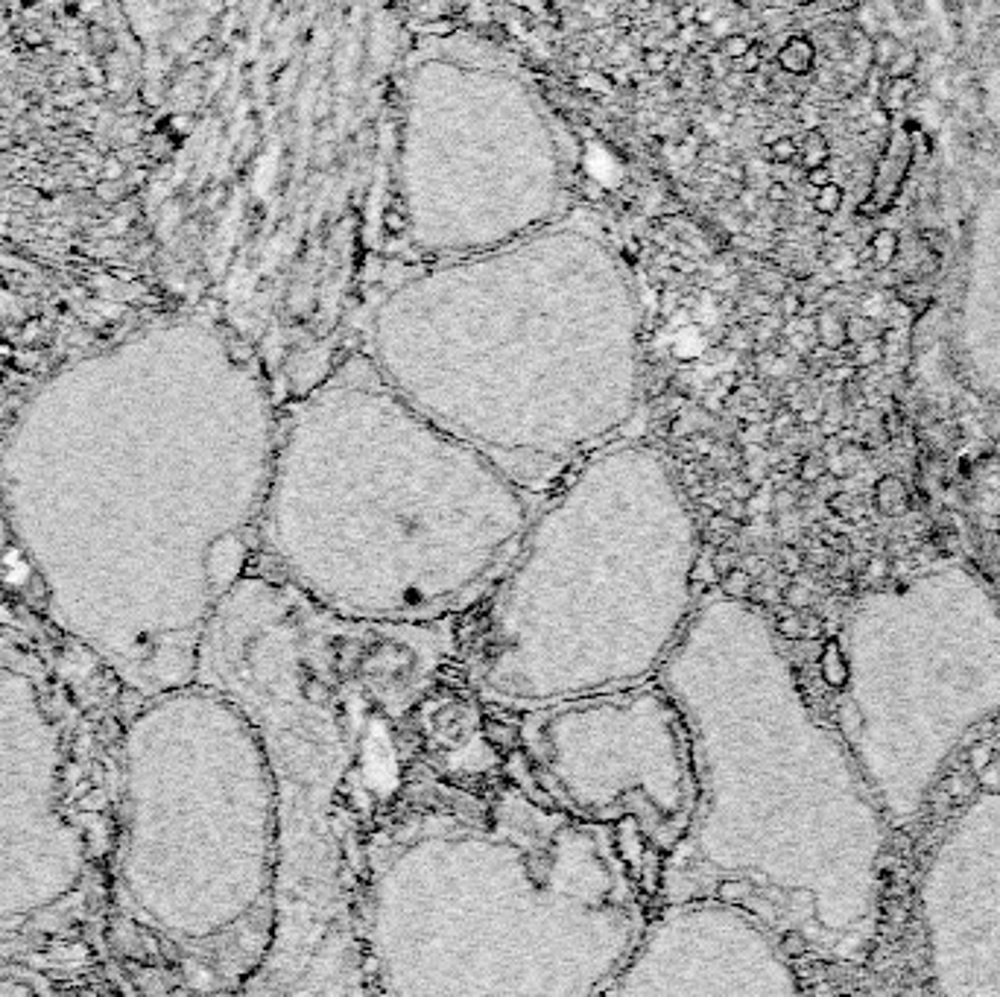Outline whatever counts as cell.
Wrapping results in <instances>:
<instances>
[{
	"label": "cell",
	"instance_id": "cell-1",
	"mask_svg": "<svg viewBox=\"0 0 1000 997\" xmlns=\"http://www.w3.org/2000/svg\"><path fill=\"white\" fill-rule=\"evenodd\" d=\"M451 623L348 620L264 568L211 614L196 682L249 717L278 810L275 930L243 992L366 995L360 854L416 767V708L457 661Z\"/></svg>",
	"mask_w": 1000,
	"mask_h": 997
},
{
	"label": "cell",
	"instance_id": "cell-2",
	"mask_svg": "<svg viewBox=\"0 0 1000 997\" xmlns=\"http://www.w3.org/2000/svg\"><path fill=\"white\" fill-rule=\"evenodd\" d=\"M650 910L612 831L416 761L360 854V974L366 995H606Z\"/></svg>",
	"mask_w": 1000,
	"mask_h": 997
},
{
	"label": "cell",
	"instance_id": "cell-3",
	"mask_svg": "<svg viewBox=\"0 0 1000 997\" xmlns=\"http://www.w3.org/2000/svg\"><path fill=\"white\" fill-rule=\"evenodd\" d=\"M536 506L357 351L278 419L258 556L348 620L442 623L489 594Z\"/></svg>",
	"mask_w": 1000,
	"mask_h": 997
},
{
	"label": "cell",
	"instance_id": "cell-4",
	"mask_svg": "<svg viewBox=\"0 0 1000 997\" xmlns=\"http://www.w3.org/2000/svg\"><path fill=\"white\" fill-rule=\"evenodd\" d=\"M696 568L699 527L673 465L623 436L539 500L454 664L477 702L515 714L650 682L696 609Z\"/></svg>",
	"mask_w": 1000,
	"mask_h": 997
},
{
	"label": "cell",
	"instance_id": "cell-5",
	"mask_svg": "<svg viewBox=\"0 0 1000 997\" xmlns=\"http://www.w3.org/2000/svg\"><path fill=\"white\" fill-rule=\"evenodd\" d=\"M655 682L679 705L696 802L664 857L655 904L714 898L764 921L790 954L822 924L808 881L805 752L819 740L764 614L720 591L691 620Z\"/></svg>",
	"mask_w": 1000,
	"mask_h": 997
},
{
	"label": "cell",
	"instance_id": "cell-6",
	"mask_svg": "<svg viewBox=\"0 0 1000 997\" xmlns=\"http://www.w3.org/2000/svg\"><path fill=\"white\" fill-rule=\"evenodd\" d=\"M179 764L167 769L164 863L144 910L208 989H240L270 954L278 810L249 717L202 682L167 699ZM158 851V854H161Z\"/></svg>",
	"mask_w": 1000,
	"mask_h": 997
},
{
	"label": "cell",
	"instance_id": "cell-7",
	"mask_svg": "<svg viewBox=\"0 0 1000 997\" xmlns=\"http://www.w3.org/2000/svg\"><path fill=\"white\" fill-rule=\"evenodd\" d=\"M515 781L544 805L612 831L653 901L688 831L696 772L688 723L655 679L518 711Z\"/></svg>",
	"mask_w": 1000,
	"mask_h": 997
},
{
	"label": "cell",
	"instance_id": "cell-8",
	"mask_svg": "<svg viewBox=\"0 0 1000 997\" xmlns=\"http://www.w3.org/2000/svg\"><path fill=\"white\" fill-rule=\"evenodd\" d=\"M781 951L764 921L726 901L655 904L606 995H787L799 986Z\"/></svg>",
	"mask_w": 1000,
	"mask_h": 997
},
{
	"label": "cell",
	"instance_id": "cell-9",
	"mask_svg": "<svg viewBox=\"0 0 1000 997\" xmlns=\"http://www.w3.org/2000/svg\"><path fill=\"white\" fill-rule=\"evenodd\" d=\"M913 164V135L910 129H895L886 135V150L878 158V167L872 173V188L866 202L860 205L863 217H881L886 208L898 199V191L910 173Z\"/></svg>",
	"mask_w": 1000,
	"mask_h": 997
},
{
	"label": "cell",
	"instance_id": "cell-10",
	"mask_svg": "<svg viewBox=\"0 0 1000 997\" xmlns=\"http://www.w3.org/2000/svg\"><path fill=\"white\" fill-rule=\"evenodd\" d=\"M775 65L790 77H808L816 65V44L808 36H790L775 53Z\"/></svg>",
	"mask_w": 1000,
	"mask_h": 997
},
{
	"label": "cell",
	"instance_id": "cell-11",
	"mask_svg": "<svg viewBox=\"0 0 1000 997\" xmlns=\"http://www.w3.org/2000/svg\"><path fill=\"white\" fill-rule=\"evenodd\" d=\"M916 85H913V77H886L884 85H881V109H886L889 115L895 112H904L910 106V97H913Z\"/></svg>",
	"mask_w": 1000,
	"mask_h": 997
},
{
	"label": "cell",
	"instance_id": "cell-12",
	"mask_svg": "<svg viewBox=\"0 0 1000 997\" xmlns=\"http://www.w3.org/2000/svg\"><path fill=\"white\" fill-rule=\"evenodd\" d=\"M898 249H901V240H898V234L892 229H878L869 237V246H866L872 264L878 269L892 267L895 258H898Z\"/></svg>",
	"mask_w": 1000,
	"mask_h": 997
},
{
	"label": "cell",
	"instance_id": "cell-13",
	"mask_svg": "<svg viewBox=\"0 0 1000 997\" xmlns=\"http://www.w3.org/2000/svg\"><path fill=\"white\" fill-rule=\"evenodd\" d=\"M828 161H831L828 138H825L819 129H805V135H802V141H799V164H802V170L819 167V164H828Z\"/></svg>",
	"mask_w": 1000,
	"mask_h": 997
},
{
	"label": "cell",
	"instance_id": "cell-14",
	"mask_svg": "<svg viewBox=\"0 0 1000 997\" xmlns=\"http://www.w3.org/2000/svg\"><path fill=\"white\" fill-rule=\"evenodd\" d=\"M816 340L828 348L846 346L848 343L846 319H843L837 310H831V307H828V310H822V313L816 316Z\"/></svg>",
	"mask_w": 1000,
	"mask_h": 997
},
{
	"label": "cell",
	"instance_id": "cell-15",
	"mask_svg": "<svg viewBox=\"0 0 1000 997\" xmlns=\"http://www.w3.org/2000/svg\"><path fill=\"white\" fill-rule=\"evenodd\" d=\"M810 199H813V211H816V214H822V217H834V214L843 208L846 193H843V188H840L837 182H828L825 188H816V193H813Z\"/></svg>",
	"mask_w": 1000,
	"mask_h": 997
},
{
	"label": "cell",
	"instance_id": "cell-16",
	"mask_svg": "<svg viewBox=\"0 0 1000 997\" xmlns=\"http://www.w3.org/2000/svg\"><path fill=\"white\" fill-rule=\"evenodd\" d=\"M919 62H922V56H919V50L916 47H907V44H901V50L895 53V59L886 65L884 71H886V77H913L916 74V68H919Z\"/></svg>",
	"mask_w": 1000,
	"mask_h": 997
},
{
	"label": "cell",
	"instance_id": "cell-17",
	"mask_svg": "<svg viewBox=\"0 0 1000 997\" xmlns=\"http://www.w3.org/2000/svg\"><path fill=\"white\" fill-rule=\"evenodd\" d=\"M764 155H767V161H772V164H793L799 158V141L793 135H778L770 147L764 150Z\"/></svg>",
	"mask_w": 1000,
	"mask_h": 997
},
{
	"label": "cell",
	"instance_id": "cell-18",
	"mask_svg": "<svg viewBox=\"0 0 1000 997\" xmlns=\"http://www.w3.org/2000/svg\"><path fill=\"white\" fill-rule=\"evenodd\" d=\"M901 44H904V41L895 39L892 33H881V36H875V39H872V65L884 71L886 65L895 59V53L901 50Z\"/></svg>",
	"mask_w": 1000,
	"mask_h": 997
},
{
	"label": "cell",
	"instance_id": "cell-19",
	"mask_svg": "<svg viewBox=\"0 0 1000 997\" xmlns=\"http://www.w3.org/2000/svg\"><path fill=\"white\" fill-rule=\"evenodd\" d=\"M720 591L726 597H734V600H746L749 591H752V576L746 574V571H734L731 568L729 574L723 576V582H720Z\"/></svg>",
	"mask_w": 1000,
	"mask_h": 997
},
{
	"label": "cell",
	"instance_id": "cell-20",
	"mask_svg": "<svg viewBox=\"0 0 1000 997\" xmlns=\"http://www.w3.org/2000/svg\"><path fill=\"white\" fill-rule=\"evenodd\" d=\"M761 65H764V53H761V44H752L740 59H734L731 62V74H746V77H752V74H758L761 71Z\"/></svg>",
	"mask_w": 1000,
	"mask_h": 997
},
{
	"label": "cell",
	"instance_id": "cell-21",
	"mask_svg": "<svg viewBox=\"0 0 1000 997\" xmlns=\"http://www.w3.org/2000/svg\"><path fill=\"white\" fill-rule=\"evenodd\" d=\"M846 337L851 340V343H866V340H872V337H878V331H875V322L869 319V316H854V319H846Z\"/></svg>",
	"mask_w": 1000,
	"mask_h": 997
},
{
	"label": "cell",
	"instance_id": "cell-22",
	"mask_svg": "<svg viewBox=\"0 0 1000 997\" xmlns=\"http://www.w3.org/2000/svg\"><path fill=\"white\" fill-rule=\"evenodd\" d=\"M755 281H758V293H767L772 299H778V296L787 290L784 275H781L778 269H761V272L755 275Z\"/></svg>",
	"mask_w": 1000,
	"mask_h": 997
},
{
	"label": "cell",
	"instance_id": "cell-23",
	"mask_svg": "<svg viewBox=\"0 0 1000 997\" xmlns=\"http://www.w3.org/2000/svg\"><path fill=\"white\" fill-rule=\"evenodd\" d=\"M641 65H644L647 74L658 77V74H664L670 68V53L664 47H647L644 56H641Z\"/></svg>",
	"mask_w": 1000,
	"mask_h": 997
},
{
	"label": "cell",
	"instance_id": "cell-24",
	"mask_svg": "<svg viewBox=\"0 0 1000 997\" xmlns=\"http://www.w3.org/2000/svg\"><path fill=\"white\" fill-rule=\"evenodd\" d=\"M337 161H340L337 144H331V141H319V144H313V167H316L319 173L331 170Z\"/></svg>",
	"mask_w": 1000,
	"mask_h": 997
},
{
	"label": "cell",
	"instance_id": "cell-25",
	"mask_svg": "<svg viewBox=\"0 0 1000 997\" xmlns=\"http://www.w3.org/2000/svg\"><path fill=\"white\" fill-rule=\"evenodd\" d=\"M752 44H755V41L749 39V36H743V33H731V36H726V39L720 41L717 47H720V53H723L726 59H731V62H734V59H740V56H743V53H746Z\"/></svg>",
	"mask_w": 1000,
	"mask_h": 997
},
{
	"label": "cell",
	"instance_id": "cell-26",
	"mask_svg": "<svg viewBox=\"0 0 1000 997\" xmlns=\"http://www.w3.org/2000/svg\"><path fill=\"white\" fill-rule=\"evenodd\" d=\"M381 223H384V231L386 234H392V237H398V234H404L407 231V214L398 208V202L395 205H389L384 211V217H381Z\"/></svg>",
	"mask_w": 1000,
	"mask_h": 997
},
{
	"label": "cell",
	"instance_id": "cell-27",
	"mask_svg": "<svg viewBox=\"0 0 1000 997\" xmlns=\"http://www.w3.org/2000/svg\"><path fill=\"white\" fill-rule=\"evenodd\" d=\"M761 24H764L770 33H778V30H787V27L793 24V15H790L787 9H781V6H770V9L761 15Z\"/></svg>",
	"mask_w": 1000,
	"mask_h": 997
},
{
	"label": "cell",
	"instance_id": "cell-28",
	"mask_svg": "<svg viewBox=\"0 0 1000 997\" xmlns=\"http://www.w3.org/2000/svg\"><path fill=\"white\" fill-rule=\"evenodd\" d=\"M734 33V18H729V15H717L708 27H705V36H708V41H720L726 39V36H731Z\"/></svg>",
	"mask_w": 1000,
	"mask_h": 997
},
{
	"label": "cell",
	"instance_id": "cell-29",
	"mask_svg": "<svg viewBox=\"0 0 1000 997\" xmlns=\"http://www.w3.org/2000/svg\"><path fill=\"white\" fill-rule=\"evenodd\" d=\"M375 144H378V129H375L372 123L360 126V132H357V138H354L357 153H375Z\"/></svg>",
	"mask_w": 1000,
	"mask_h": 997
},
{
	"label": "cell",
	"instance_id": "cell-30",
	"mask_svg": "<svg viewBox=\"0 0 1000 997\" xmlns=\"http://www.w3.org/2000/svg\"><path fill=\"white\" fill-rule=\"evenodd\" d=\"M878 360H881V340H878V337L860 343V348H857V363L872 366V363H878Z\"/></svg>",
	"mask_w": 1000,
	"mask_h": 997
},
{
	"label": "cell",
	"instance_id": "cell-31",
	"mask_svg": "<svg viewBox=\"0 0 1000 997\" xmlns=\"http://www.w3.org/2000/svg\"><path fill=\"white\" fill-rule=\"evenodd\" d=\"M805 182H808V188H825L828 182H834V176H831V167L828 164H819V167H810V170H805Z\"/></svg>",
	"mask_w": 1000,
	"mask_h": 997
},
{
	"label": "cell",
	"instance_id": "cell-32",
	"mask_svg": "<svg viewBox=\"0 0 1000 997\" xmlns=\"http://www.w3.org/2000/svg\"><path fill=\"white\" fill-rule=\"evenodd\" d=\"M422 30L424 33H430V36L445 39V36H451V33L457 30V21H451V18H430V21H424Z\"/></svg>",
	"mask_w": 1000,
	"mask_h": 997
},
{
	"label": "cell",
	"instance_id": "cell-33",
	"mask_svg": "<svg viewBox=\"0 0 1000 997\" xmlns=\"http://www.w3.org/2000/svg\"><path fill=\"white\" fill-rule=\"evenodd\" d=\"M778 305H781V313H784L787 319H793V316H799V313H802L805 302H802V296H799V293H790V290H784V293L778 296Z\"/></svg>",
	"mask_w": 1000,
	"mask_h": 997
},
{
	"label": "cell",
	"instance_id": "cell-34",
	"mask_svg": "<svg viewBox=\"0 0 1000 997\" xmlns=\"http://www.w3.org/2000/svg\"><path fill=\"white\" fill-rule=\"evenodd\" d=\"M764 196H767V202H770V205H787L793 193H790V185H787V182H775V179H772L770 188H767V193H764Z\"/></svg>",
	"mask_w": 1000,
	"mask_h": 997
},
{
	"label": "cell",
	"instance_id": "cell-35",
	"mask_svg": "<svg viewBox=\"0 0 1000 997\" xmlns=\"http://www.w3.org/2000/svg\"><path fill=\"white\" fill-rule=\"evenodd\" d=\"M796 117L802 120V126H805V129H819V123H822V112H819L816 106H810V103H799Z\"/></svg>",
	"mask_w": 1000,
	"mask_h": 997
},
{
	"label": "cell",
	"instance_id": "cell-36",
	"mask_svg": "<svg viewBox=\"0 0 1000 997\" xmlns=\"http://www.w3.org/2000/svg\"><path fill=\"white\" fill-rule=\"evenodd\" d=\"M696 12H699V3H693V0H682L676 9H673V15H676V21H679V27H685V24H693L696 21Z\"/></svg>",
	"mask_w": 1000,
	"mask_h": 997
},
{
	"label": "cell",
	"instance_id": "cell-37",
	"mask_svg": "<svg viewBox=\"0 0 1000 997\" xmlns=\"http://www.w3.org/2000/svg\"><path fill=\"white\" fill-rule=\"evenodd\" d=\"M334 112V97L328 94V91H322L319 97H316V106H313V120H328V115Z\"/></svg>",
	"mask_w": 1000,
	"mask_h": 997
},
{
	"label": "cell",
	"instance_id": "cell-38",
	"mask_svg": "<svg viewBox=\"0 0 1000 997\" xmlns=\"http://www.w3.org/2000/svg\"><path fill=\"white\" fill-rule=\"evenodd\" d=\"M588 24H591V21H588V15H585V12H574V15H568V18H565V30H571V33H582Z\"/></svg>",
	"mask_w": 1000,
	"mask_h": 997
},
{
	"label": "cell",
	"instance_id": "cell-39",
	"mask_svg": "<svg viewBox=\"0 0 1000 997\" xmlns=\"http://www.w3.org/2000/svg\"><path fill=\"white\" fill-rule=\"evenodd\" d=\"M898 9H901L904 18H919V12H922V0H898Z\"/></svg>",
	"mask_w": 1000,
	"mask_h": 997
},
{
	"label": "cell",
	"instance_id": "cell-40",
	"mask_svg": "<svg viewBox=\"0 0 1000 997\" xmlns=\"http://www.w3.org/2000/svg\"><path fill=\"white\" fill-rule=\"evenodd\" d=\"M103 167H106V170H103L106 179H120V176H123V164H120V158H109Z\"/></svg>",
	"mask_w": 1000,
	"mask_h": 997
},
{
	"label": "cell",
	"instance_id": "cell-41",
	"mask_svg": "<svg viewBox=\"0 0 1000 997\" xmlns=\"http://www.w3.org/2000/svg\"><path fill=\"white\" fill-rule=\"evenodd\" d=\"M834 12H854L860 6V0H825Z\"/></svg>",
	"mask_w": 1000,
	"mask_h": 997
},
{
	"label": "cell",
	"instance_id": "cell-42",
	"mask_svg": "<svg viewBox=\"0 0 1000 997\" xmlns=\"http://www.w3.org/2000/svg\"><path fill=\"white\" fill-rule=\"evenodd\" d=\"M734 3H740V6H746V3H749V0H734Z\"/></svg>",
	"mask_w": 1000,
	"mask_h": 997
}]
</instances>
